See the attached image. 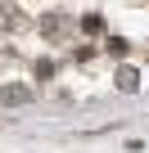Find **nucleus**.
<instances>
[{"mask_svg": "<svg viewBox=\"0 0 149 153\" xmlns=\"http://www.w3.org/2000/svg\"><path fill=\"white\" fill-rule=\"evenodd\" d=\"M0 104H9V108H23V104H32V86H23V81L0 86Z\"/></svg>", "mask_w": 149, "mask_h": 153, "instance_id": "nucleus-1", "label": "nucleus"}, {"mask_svg": "<svg viewBox=\"0 0 149 153\" xmlns=\"http://www.w3.org/2000/svg\"><path fill=\"white\" fill-rule=\"evenodd\" d=\"M118 86H122V90H136V68H122V72H118Z\"/></svg>", "mask_w": 149, "mask_h": 153, "instance_id": "nucleus-3", "label": "nucleus"}, {"mask_svg": "<svg viewBox=\"0 0 149 153\" xmlns=\"http://www.w3.org/2000/svg\"><path fill=\"white\" fill-rule=\"evenodd\" d=\"M41 27H45V36H63V27H68V14H45V18H41Z\"/></svg>", "mask_w": 149, "mask_h": 153, "instance_id": "nucleus-2", "label": "nucleus"}]
</instances>
